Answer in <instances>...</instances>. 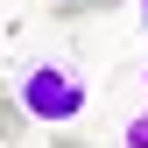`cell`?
Returning <instances> with one entry per match:
<instances>
[{
	"label": "cell",
	"instance_id": "cell-1",
	"mask_svg": "<svg viewBox=\"0 0 148 148\" xmlns=\"http://www.w3.org/2000/svg\"><path fill=\"white\" fill-rule=\"evenodd\" d=\"M14 106H21V120L28 127H49V134H64L71 120L92 106V92H85V71L78 64H64V57H21V71H14V92H7Z\"/></svg>",
	"mask_w": 148,
	"mask_h": 148
},
{
	"label": "cell",
	"instance_id": "cell-5",
	"mask_svg": "<svg viewBox=\"0 0 148 148\" xmlns=\"http://www.w3.org/2000/svg\"><path fill=\"white\" fill-rule=\"evenodd\" d=\"M134 7H141V28H148V0H134Z\"/></svg>",
	"mask_w": 148,
	"mask_h": 148
},
{
	"label": "cell",
	"instance_id": "cell-4",
	"mask_svg": "<svg viewBox=\"0 0 148 148\" xmlns=\"http://www.w3.org/2000/svg\"><path fill=\"white\" fill-rule=\"evenodd\" d=\"M49 148H85V141L78 134H49Z\"/></svg>",
	"mask_w": 148,
	"mask_h": 148
},
{
	"label": "cell",
	"instance_id": "cell-3",
	"mask_svg": "<svg viewBox=\"0 0 148 148\" xmlns=\"http://www.w3.org/2000/svg\"><path fill=\"white\" fill-rule=\"evenodd\" d=\"M120 141H127V148H148V106H141L134 120H127V134H120Z\"/></svg>",
	"mask_w": 148,
	"mask_h": 148
},
{
	"label": "cell",
	"instance_id": "cell-6",
	"mask_svg": "<svg viewBox=\"0 0 148 148\" xmlns=\"http://www.w3.org/2000/svg\"><path fill=\"white\" fill-rule=\"evenodd\" d=\"M141 85H148V71H141Z\"/></svg>",
	"mask_w": 148,
	"mask_h": 148
},
{
	"label": "cell",
	"instance_id": "cell-2",
	"mask_svg": "<svg viewBox=\"0 0 148 148\" xmlns=\"http://www.w3.org/2000/svg\"><path fill=\"white\" fill-rule=\"evenodd\" d=\"M28 134V120H21V106L14 99H0V141H21Z\"/></svg>",
	"mask_w": 148,
	"mask_h": 148
}]
</instances>
